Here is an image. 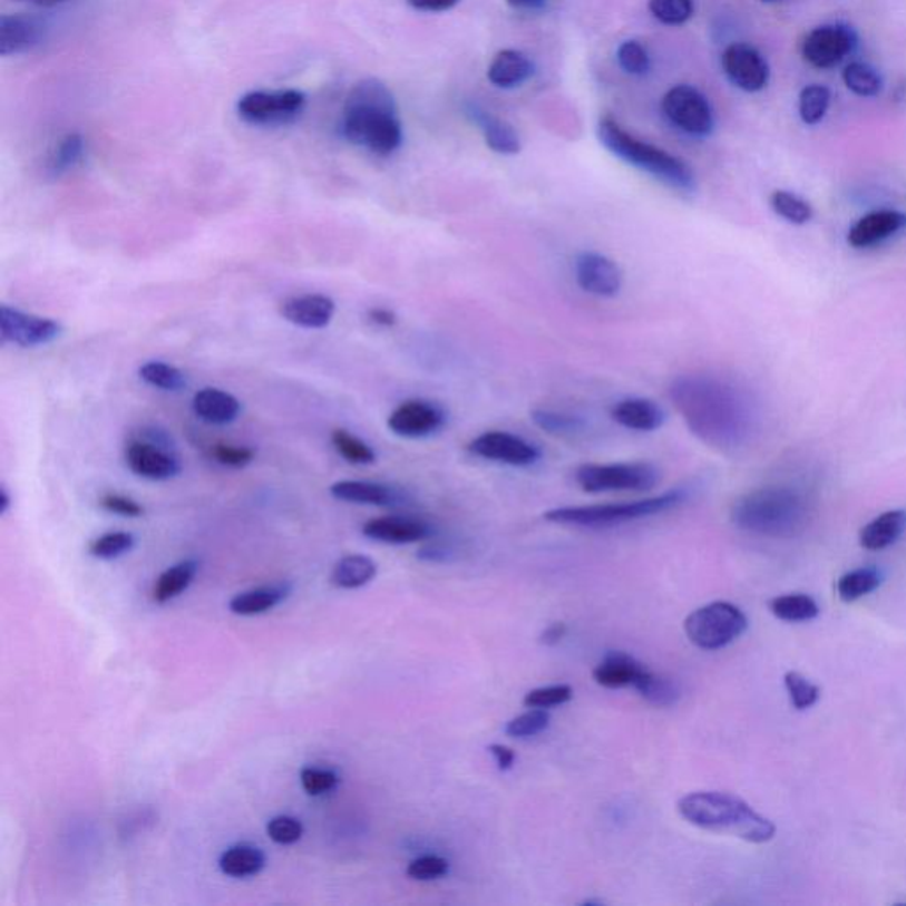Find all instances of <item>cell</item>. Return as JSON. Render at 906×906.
<instances>
[{"instance_id":"cell-1","label":"cell","mask_w":906,"mask_h":906,"mask_svg":"<svg viewBox=\"0 0 906 906\" xmlns=\"http://www.w3.org/2000/svg\"><path fill=\"white\" fill-rule=\"evenodd\" d=\"M670 399L692 435L715 450H739L754 432L751 399L727 379L679 376L671 381Z\"/></svg>"},{"instance_id":"cell-2","label":"cell","mask_w":906,"mask_h":906,"mask_svg":"<svg viewBox=\"0 0 906 906\" xmlns=\"http://www.w3.org/2000/svg\"><path fill=\"white\" fill-rule=\"evenodd\" d=\"M340 134L372 155H393L402 146L405 131L391 90L376 78L352 86L340 114Z\"/></svg>"},{"instance_id":"cell-3","label":"cell","mask_w":906,"mask_h":906,"mask_svg":"<svg viewBox=\"0 0 906 906\" xmlns=\"http://www.w3.org/2000/svg\"><path fill=\"white\" fill-rule=\"evenodd\" d=\"M680 817L698 829L728 834L752 845H764L776 836V825L746 800L722 791H692L676 803Z\"/></svg>"},{"instance_id":"cell-4","label":"cell","mask_w":906,"mask_h":906,"mask_svg":"<svg viewBox=\"0 0 906 906\" xmlns=\"http://www.w3.org/2000/svg\"><path fill=\"white\" fill-rule=\"evenodd\" d=\"M808 519V499L791 487H760L740 496L731 507L733 525L761 537H795Z\"/></svg>"},{"instance_id":"cell-5","label":"cell","mask_w":906,"mask_h":906,"mask_svg":"<svg viewBox=\"0 0 906 906\" xmlns=\"http://www.w3.org/2000/svg\"><path fill=\"white\" fill-rule=\"evenodd\" d=\"M597 135L602 146L606 147L611 155L662 181L670 188L680 189L683 194H691L692 189L696 188V177L683 159L676 158L661 147L640 140L611 117H602L598 120Z\"/></svg>"},{"instance_id":"cell-6","label":"cell","mask_w":906,"mask_h":906,"mask_svg":"<svg viewBox=\"0 0 906 906\" xmlns=\"http://www.w3.org/2000/svg\"><path fill=\"white\" fill-rule=\"evenodd\" d=\"M685 501L682 489L668 490L664 495L636 501L607 503V505H585V507H562L544 514V519L555 525L581 526V528H606L623 525L631 520L646 519L664 512L673 510Z\"/></svg>"},{"instance_id":"cell-7","label":"cell","mask_w":906,"mask_h":906,"mask_svg":"<svg viewBox=\"0 0 906 906\" xmlns=\"http://www.w3.org/2000/svg\"><path fill=\"white\" fill-rule=\"evenodd\" d=\"M748 625V616L739 606L718 601L692 611L683 622V631L694 646L713 652L739 640Z\"/></svg>"},{"instance_id":"cell-8","label":"cell","mask_w":906,"mask_h":906,"mask_svg":"<svg viewBox=\"0 0 906 906\" xmlns=\"http://www.w3.org/2000/svg\"><path fill=\"white\" fill-rule=\"evenodd\" d=\"M574 477L585 493L601 495L652 490L661 480V473L652 462H610L579 466Z\"/></svg>"},{"instance_id":"cell-9","label":"cell","mask_w":906,"mask_h":906,"mask_svg":"<svg viewBox=\"0 0 906 906\" xmlns=\"http://www.w3.org/2000/svg\"><path fill=\"white\" fill-rule=\"evenodd\" d=\"M306 96L298 89L250 90L237 99L241 119L254 126L291 125L303 114Z\"/></svg>"},{"instance_id":"cell-10","label":"cell","mask_w":906,"mask_h":906,"mask_svg":"<svg viewBox=\"0 0 906 906\" xmlns=\"http://www.w3.org/2000/svg\"><path fill=\"white\" fill-rule=\"evenodd\" d=\"M662 113L674 128L691 137L712 134V107L696 87L676 86L668 90L662 98Z\"/></svg>"},{"instance_id":"cell-11","label":"cell","mask_w":906,"mask_h":906,"mask_svg":"<svg viewBox=\"0 0 906 906\" xmlns=\"http://www.w3.org/2000/svg\"><path fill=\"white\" fill-rule=\"evenodd\" d=\"M857 47V35L841 23L812 29L802 43V57L812 68L830 69L841 65Z\"/></svg>"},{"instance_id":"cell-12","label":"cell","mask_w":906,"mask_h":906,"mask_svg":"<svg viewBox=\"0 0 906 906\" xmlns=\"http://www.w3.org/2000/svg\"><path fill=\"white\" fill-rule=\"evenodd\" d=\"M468 450L480 459L493 460L514 468H528L537 465L540 451L535 445L507 430H487L471 439Z\"/></svg>"},{"instance_id":"cell-13","label":"cell","mask_w":906,"mask_h":906,"mask_svg":"<svg viewBox=\"0 0 906 906\" xmlns=\"http://www.w3.org/2000/svg\"><path fill=\"white\" fill-rule=\"evenodd\" d=\"M62 327L53 319L26 314L22 310L0 306V337L4 344L18 348H38L59 339Z\"/></svg>"},{"instance_id":"cell-14","label":"cell","mask_w":906,"mask_h":906,"mask_svg":"<svg viewBox=\"0 0 906 906\" xmlns=\"http://www.w3.org/2000/svg\"><path fill=\"white\" fill-rule=\"evenodd\" d=\"M721 65L728 80L746 92H758L769 84V62L752 45H730L722 53Z\"/></svg>"},{"instance_id":"cell-15","label":"cell","mask_w":906,"mask_h":906,"mask_svg":"<svg viewBox=\"0 0 906 906\" xmlns=\"http://www.w3.org/2000/svg\"><path fill=\"white\" fill-rule=\"evenodd\" d=\"M574 279L592 296L616 298L623 288V273L618 264L598 252H581L574 261Z\"/></svg>"},{"instance_id":"cell-16","label":"cell","mask_w":906,"mask_h":906,"mask_svg":"<svg viewBox=\"0 0 906 906\" xmlns=\"http://www.w3.org/2000/svg\"><path fill=\"white\" fill-rule=\"evenodd\" d=\"M126 465L137 477L147 480H168L181 471L179 460L173 451L153 438H135L126 445Z\"/></svg>"},{"instance_id":"cell-17","label":"cell","mask_w":906,"mask_h":906,"mask_svg":"<svg viewBox=\"0 0 906 906\" xmlns=\"http://www.w3.org/2000/svg\"><path fill=\"white\" fill-rule=\"evenodd\" d=\"M447 415L435 402L411 399L397 406L388 417V429L400 438L421 439L445 426Z\"/></svg>"},{"instance_id":"cell-18","label":"cell","mask_w":906,"mask_h":906,"mask_svg":"<svg viewBox=\"0 0 906 906\" xmlns=\"http://www.w3.org/2000/svg\"><path fill=\"white\" fill-rule=\"evenodd\" d=\"M906 227V215L896 210L871 211L857 220L848 231V245L854 249H869Z\"/></svg>"},{"instance_id":"cell-19","label":"cell","mask_w":906,"mask_h":906,"mask_svg":"<svg viewBox=\"0 0 906 906\" xmlns=\"http://www.w3.org/2000/svg\"><path fill=\"white\" fill-rule=\"evenodd\" d=\"M363 535L372 540L384 544H415L427 540L432 535V528L426 520L411 516H382L367 520L363 525Z\"/></svg>"},{"instance_id":"cell-20","label":"cell","mask_w":906,"mask_h":906,"mask_svg":"<svg viewBox=\"0 0 906 906\" xmlns=\"http://www.w3.org/2000/svg\"><path fill=\"white\" fill-rule=\"evenodd\" d=\"M43 22L26 14H4L0 18V53L4 57L27 53L45 39Z\"/></svg>"},{"instance_id":"cell-21","label":"cell","mask_w":906,"mask_h":906,"mask_svg":"<svg viewBox=\"0 0 906 906\" xmlns=\"http://www.w3.org/2000/svg\"><path fill=\"white\" fill-rule=\"evenodd\" d=\"M335 301L324 294H303L282 301L280 315L294 327L306 330H321L330 324L335 315Z\"/></svg>"},{"instance_id":"cell-22","label":"cell","mask_w":906,"mask_h":906,"mask_svg":"<svg viewBox=\"0 0 906 906\" xmlns=\"http://www.w3.org/2000/svg\"><path fill=\"white\" fill-rule=\"evenodd\" d=\"M330 493L340 501L374 505V507H397L406 501L402 490L378 484V481L340 480L330 487Z\"/></svg>"},{"instance_id":"cell-23","label":"cell","mask_w":906,"mask_h":906,"mask_svg":"<svg viewBox=\"0 0 906 906\" xmlns=\"http://www.w3.org/2000/svg\"><path fill=\"white\" fill-rule=\"evenodd\" d=\"M611 418L625 429L653 432L664 426L666 412L655 400L632 397L616 402L611 409Z\"/></svg>"},{"instance_id":"cell-24","label":"cell","mask_w":906,"mask_h":906,"mask_svg":"<svg viewBox=\"0 0 906 906\" xmlns=\"http://www.w3.org/2000/svg\"><path fill=\"white\" fill-rule=\"evenodd\" d=\"M649 671L627 653L614 652L593 670V680L606 689H636Z\"/></svg>"},{"instance_id":"cell-25","label":"cell","mask_w":906,"mask_h":906,"mask_svg":"<svg viewBox=\"0 0 906 906\" xmlns=\"http://www.w3.org/2000/svg\"><path fill=\"white\" fill-rule=\"evenodd\" d=\"M192 408L201 420L211 426H227L236 420L241 411L240 400L218 388H203L192 400Z\"/></svg>"},{"instance_id":"cell-26","label":"cell","mask_w":906,"mask_h":906,"mask_svg":"<svg viewBox=\"0 0 906 906\" xmlns=\"http://www.w3.org/2000/svg\"><path fill=\"white\" fill-rule=\"evenodd\" d=\"M906 532V510L884 512L869 520L859 533L860 546L866 551H884L893 546Z\"/></svg>"},{"instance_id":"cell-27","label":"cell","mask_w":906,"mask_h":906,"mask_svg":"<svg viewBox=\"0 0 906 906\" xmlns=\"http://www.w3.org/2000/svg\"><path fill=\"white\" fill-rule=\"evenodd\" d=\"M533 75V62L519 50H501L490 60L487 78L499 89H512L525 84Z\"/></svg>"},{"instance_id":"cell-28","label":"cell","mask_w":906,"mask_h":906,"mask_svg":"<svg viewBox=\"0 0 906 906\" xmlns=\"http://www.w3.org/2000/svg\"><path fill=\"white\" fill-rule=\"evenodd\" d=\"M469 116L477 120L480 126L481 134L486 138L487 146L498 153V155H517L520 150V138L517 135L514 126L508 125L505 120L493 117L490 114L484 113L480 108H471Z\"/></svg>"},{"instance_id":"cell-29","label":"cell","mask_w":906,"mask_h":906,"mask_svg":"<svg viewBox=\"0 0 906 906\" xmlns=\"http://www.w3.org/2000/svg\"><path fill=\"white\" fill-rule=\"evenodd\" d=\"M378 574V565L374 559L363 555H349L337 562L331 572V583L337 588L354 590L369 585Z\"/></svg>"},{"instance_id":"cell-30","label":"cell","mask_w":906,"mask_h":906,"mask_svg":"<svg viewBox=\"0 0 906 906\" xmlns=\"http://www.w3.org/2000/svg\"><path fill=\"white\" fill-rule=\"evenodd\" d=\"M288 595V586H261V588L249 590V592L236 595L233 601L228 602V610L240 616H254V614L266 613L279 606Z\"/></svg>"},{"instance_id":"cell-31","label":"cell","mask_w":906,"mask_h":906,"mask_svg":"<svg viewBox=\"0 0 906 906\" xmlns=\"http://www.w3.org/2000/svg\"><path fill=\"white\" fill-rule=\"evenodd\" d=\"M266 857L252 845H236L225 850L220 857V869L233 878L254 877L263 871Z\"/></svg>"},{"instance_id":"cell-32","label":"cell","mask_w":906,"mask_h":906,"mask_svg":"<svg viewBox=\"0 0 906 906\" xmlns=\"http://www.w3.org/2000/svg\"><path fill=\"white\" fill-rule=\"evenodd\" d=\"M84 156H86V140L82 135L66 134L50 150L47 164L48 173L53 177L65 176L82 164Z\"/></svg>"},{"instance_id":"cell-33","label":"cell","mask_w":906,"mask_h":906,"mask_svg":"<svg viewBox=\"0 0 906 906\" xmlns=\"http://www.w3.org/2000/svg\"><path fill=\"white\" fill-rule=\"evenodd\" d=\"M197 571L198 565L192 562V559L177 563L174 567L165 571L164 574L156 579L155 588H153V601H155L156 604H165V602L176 598L177 595H181V593L185 592V590L192 585V581H194Z\"/></svg>"},{"instance_id":"cell-34","label":"cell","mask_w":906,"mask_h":906,"mask_svg":"<svg viewBox=\"0 0 906 906\" xmlns=\"http://www.w3.org/2000/svg\"><path fill=\"white\" fill-rule=\"evenodd\" d=\"M770 613L782 622L799 623L817 618L820 607L815 598L803 593L781 595L769 602Z\"/></svg>"},{"instance_id":"cell-35","label":"cell","mask_w":906,"mask_h":906,"mask_svg":"<svg viewBox=\"0 0 906 906\" xmlns=\"http://www.w3.org/2000/svg\"><path fill=\"white\" fill-rule=\"evenodd\" d=\"M880 585V572L877 568L864 567L847 572L845 576L839 577L836 590H838L839 598L850 604V602L859 601L875 592Z\"/></svg>"},{"instance_id":"cell-36","label":"cell","mask_w":906,"mask_h":906,"mask_svg":"<svg viewBox=\"0 0 906 906\" xmlns=\"http://www.w3.org/2000/svg\"><path fill=\"white\" fill-rule=\"evenodd\" d=\"M532 421L538 429L553 436H574L585 430L583 418L556 409H533Z\"/></svg>"},{"instance_id":"cell-37","label":"cell","mask_w":906,"mask_h":906,"mask_svg":"<svg viewBox=\"0 0 906 906\" xmlns=\"http://www.w3.org/2000/svg\"><path fill=\"white\" fill-rule=\"evenodd\" d=\"M842 82L860 98H873V96L880 95L881 87H884V80L877 69L860 60H855L842 69Z\"/></svg>"},{"instance_id":"cell-38","label":"cell","mask_w":906,"mask_h":906,"mask_svg":"<svg viewBox=\"0 0 906 906\" xmlns=\"http://www.w3.org/2000/svg\"><path fill=\"white\" fill-rule=\"evenodd\" d=\"M830 99L832 95L829 87L820 84L803 87L799 96V116L803 125L815 126L821 123L829 113Z\"/></svg>"},{"instance_id":"cell-39","label":"cell","mask_w":906,"mask_h":906,"mask_svg":"<svg viewBox=\"0 0 906 906\" xmlns=\"http://www.w3.org/2000/svg\"><path fill=\"white\" fill-rule=\"evenodd\" d=\"M138 376L149 387L164 391H179L188 384V379L183 370L168 366L164 361H147L138 369Z\"/></svg>"},{"instance_id":"cell-40","label":"cell","mask_w":906,"mask_h":906,"mask_svg":"<svg viewBox=\"0 0 906 906\" xmlns=\"http://www.w3.org/2000/svg\"><path fill=\"white\" fill-rule=\"evenodd\" d=\"M636 691L640 692L644 700L649 701L653 707H659V709L673 707L680 698L679 685L673 680L666 679L662 674L652 673V671H649V674L637 683Z\"/></svg>"},{"instance_id":"cell-41","label":"cell","mask_w":906,"mask_h":906,"mask_svg":"<svg viewBox=\"0 0 906 906\" xmlns=\"http://www.w3.org/2000/svg\"><path fill=\"white\" fill-rule=\"evenodd\" d=\"M331 442H333L335 450L339 451V456L344 457L351 465L367 466L376 462V451L363 439L351 435L349 430H333Z\"/></svg>"},{"instance_id":"cell-42","label":"cell","mask_w":906,"mask_h":906,"mask_svg":"<svg viewBox=\"0 0 906 906\" xmlns=\"http://www.w3.org/2000/svg\"><path fill=\"white\" fill-rule=\"evenodd\" d=\"M770 206L776 211V215L787 220L793 225L808 224L812 218V207L808 201H803L799 195L790 194L787 189H778L770 195Z\"/></svg>"},{"instance_id":"cell-43","label":"cell","mask_w":906,"mask_h":906,"mask_svg":"<svg viewBox=\"0 0 906 906\" xmlns=\"http://www.w3.org/2000/svg\"><path fill=\"white\" fill-rule=\"evenodd\" d=\"M785 688H787L788 696H790L791 704L795 710H808L818 703L821 696V689L817 683L806 679L803 674L797 671H788L785 674Z\"/></svg>"},{"instance_id":"cell-44","label":"cell","mask_w":906,"mask_h":906,"mask_svg":"<svg viewBox=\"0 0 906 906\" xmlns=\"http://www.w3.org/2000/svg\"><path fill=\"white\" fill-rule=\"evenodd\" d=\"M551 715L546 709H529L517 718L510 719L505 727V733L512 739H529L540 734L549 728Z\"/></svg>"},{"instance_id":"cell-45","label":"cell","mask_w":906,"mask_h":906,"mask_svg":"<svg viewBox=\"0 0 906 906\" xmlns=\"http://www.w3.org/2000/svg\"><path fill=\"white\" fill-rule=\"evenodd\" d=\"M135 538L131 533L113 532L105 533L101 537L95 538L89 544V553L95 558L113 559L125 555L134 547Z\"/></svg>"},{"instance_id":"cell-46","label":"cell","mask_w":906,"mask_h":906,"mask_svg":"<svg viewBox=\"0 0 906 906\" xmlns=\"http://www.w3.org/2000/svg\"><path fill=\"white\" fill-rule=\"evenodd\" d=\"M650 11L664 26H683L694 13L692 0H650Z\"/></svg>"},{"instance_id":"cell-47","label":"cell","mask_w":906,"mask_h":906,"mask_svg":"<svg viewBox=\"0 0 906 906\" xmlns=\"http://www.w3.org/2000/svg\"><path fill=\"white\" fill-rule=\"evenodd\" d=\"M574 698V689L567 683H556L547 688H538L529 691L525 696L526 709H553L559 704L568 703Z\"/></svg>"},{"instance_id":"cell-48","label":"cell","mask_w":906,"mask_h":906,"mask_svg":"<svg viewBox=\"0 0 906 906\" xmlns=\"http://www.w3.org/2000/svg\"><path fill=\"white\" fill-rule=\"evenodd\" d=\"M620 68L629 75L649 74L650 56L649 50L640 41H625L620 45L616 52Z\"/></svg>"},{"instance_id":"cell-49","label":"cell","mask_w":906,"mask_h":906,"mask_svg":"<svg viewBox=\"0 0 906 906\" xmlns=\"http://www.w3.org/2000/svg\"><path fill=\"white\" fill-rule=\"evenodd\" d=\"M450 864L439 855H421L418 859L409 863L408 877L418 881L439 880L447 875Z\"/></svg>"},{"instance_id":"cell-50","label":"cell","mask_w":906,"mask_h":906,"mask_svg":"<svg viewBox=\"0 0 906 906\" xmlns=\"http://www.w3.org/2000/svg\"><path fill=\"white\" fill-rule=\"evenodd\" d=\"M267 836L279 845H294L303 836V825L293 817H275L267 824Z\"/></svg>"},{"instance_id":"cell-51","label":"cell","mask_w":906,"mask_h":906,"mask_svg":"<svg viewBox=\"0 0 906 906\" xmlns=\"http://www.w3.org/2000/svg\"><path fill=\"white\" fill-rule=\"evenodd\" d=\"M211 457L218 465L228 466V468H245L255 459V451L249 447H236V445L220 442L211 450Z\"/></svg>"},{"instance_id":"cell-52","label":"cell","mask_w":906,"mask_h":906,"mask_svg":"<svg viewBox=\"0 0 906 906\" xmlns=\"http://www.w3.org/2000/svg\"><path fill=\"white\" fill-rule=\"evenodd\" d=\"M300 779L303 790L309 795H314V797L328 793V791L333 790V788L339 785V778H337L335 772H331V770L312 769V767H306V769L301 770Z\"/></svg>"},{"instance_id":"cell-53","label":"cell","mask_w":906,"mask_h":906,"mask_svg":"<svg viewBox=\"0 0 906 906\" xmlns=\"http://www.w3.org/2000/svg\"><path fill=\"white\" fill-rule=\"evenodd\" d=\"M99 505H101L105 510L117 514V516L140 517L144 514L143 505H138L135 499L128 498V496L114 495V493L105 495L101 501H99Z\"/></svg>"},{"instance_id":"cell-54","label":"cell","mask_w":906,"mask_h":906,"mask_svg":"<svg viewBox=\"0 0 906 906\" xmlns=\"http://www.w3.org/2000/svg\"><path fill=\"white\" fill-rule=\"evenodd\" d=\"M459 2L460 0H408L411 8L417 9V11H426V13H441V11H448Z\"/></svg>"},{"instance_id":"cell-55","label":"cell","mask_w":906,"mask_h":906,"mask_svg":"<svg viewBox=\"0 0 906 906\" xmlns=\"http://www.w3.org/2000/svg\"><path fill=\"white\" fill-rule=\"evenodd\" d=\"M489 751L490 754L495 757L499 770H510L512 764H514V761H516V752L512 751V749L507 748V746H501V743H493Z\"/></svg>"},{"instance_id":"cell-56","label":"cell","mask_w":906,"mask_h":906,"mask_svg":"<svg viewBox=\"0 0 906 906\" xmlns=\"http://www.w3.org/2000/svg\"><path fill=\"white\" fill-rule=\"evenodd\" d=\"M567 636V625L562 622L553 623L546 631L542 632L540 643L546 646H555L563 637Z\"/></svg>"},{"instance_id":"cell-57","label":"cell","mask_w":906,"mask_h":906,"mask_svg":"<svg viewBox=\"0 0 906 906\" xmlns=\"http://www.w3.org/2000/svg\"><path fill=\"white\" fill-rule=\"evenodd\" d=\"M369 321L374 322L378 327L391 328L397 324V314L393 310L378 306V309L369 310Z\"/></svg>"},{"instance_id":"cell-58","label":"cell","mask_w":906,"mask_h":906,"mask_svg":"<svg viewBox=\"0 0 906 906\" xmlns=\"http://www.w3.org/2000/svg\"><path fill=\"white\" fill-rule=\"evenodd\" d=\"M448 556H450V549H448L447 546H442V544H427V546L420 551V558L426 559V562H447Z\"/></svg>"},{"instance_id":"cell-59","label":"cell","mask_w":906,"mask_h":906,"mask_svg":"<svg viewBox=\"0 0 906 906\" xmlns=\"http://www.w3.org/2000/svg\"><path fill=\"white\" fill-rule=\"evenodd\" d=\"M510 8L519 9V11H533V9H540L542 6L547 4V0H507Z\"/></svg>"},{"instance_id":"cell-60","label":"cell","mask_w":906,"mask_h":906,"mask_svg":"<svg viewBox=\"0 0 906 906\" xmlns=\"http://www.w3.org/2000/svg\"><path fill=\"white\" fill-rule=\"evenodd\" d=\"M14 2H23V4L41 6V8H50V6L62 4L68 0H14Z\"/></svg>"},{"instance_id":"cell-61","label":"cell","mask_w":906,"mask_h":906,"mask_svg":"<svg viewBox=\"0 0 906 906\" xmlns=\"http://www.w3.org/2000/svg\"><path fill=\"white\" fill-rule=\"evenodd\" d=\"M9 507H11V496H9L8 489L2 487L0 489V514H8Z\"/></svg>"},{"instance_id":"cell-62","label":"cell","mask_w":906,"mask_h":906,"mask_svg":"<svg viewBox=\"0 0 906 906\" xmlns=\"http://www.w3.org/2000/svg\"><path fill=\"white\" fill-rule=\"evenodd\" d=\"M761 2H778V0H761Z\"/></svg>"}]
</instances>
